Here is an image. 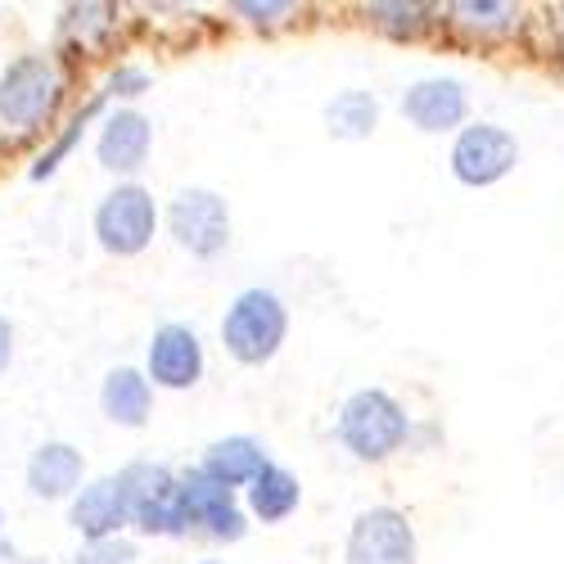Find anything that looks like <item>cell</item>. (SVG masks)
I'll list each match as a JSON object with an SVG mask.
<instances>
[{
	"mask_svg": "<svg viewBox=\"0 0 564 564\" xmlns=\"http://www.w3.org/2000/svg\"><path fill=\"white\" fill-rule=\"evenodd\" d=\"M290 335V307L275 290H245L235 294L221 316V348L240 366H267Z\"/></svg>",
	"mask_w": 564,
	"mask_h": 564,
	"instance_id": "cell-1",
	"label": "cell"
},
{
	"mask_svg": "<svg viewBox=\"0 0 564 564\" xmlns=\"http://www.w3.org/2000/svg\"><path fill=\"white\" fill-rule=\"evenodd\" d=\"M406 438H411V415L384 389H357L339 406V443L366 465L398 456L406 447Z\"/></svg>",
	"mask_w": 564,
	"mask_h": 564,
	"instance_id": "cell-2",
	"label": "cell"
},
{
	"mask_svg": "<svg viewBox=\"0 0 564 564\" xmlns=\"http://www.w3.org/2000/svg\"><path fill=\"white\" fill-rule=\"evenodd\" d=\"M64 105V73L51 55H19L0 73V122L32 135L55 122Z\"/></svg>",
	"mask_w": 564,
	"mask_h": 564,
	"instance_id": "cell-3",
	"label": "cell"
},
{
	"mask_svg": "<svg viewBox=\"0 0 564 564\" xmlns=\"http://www.w3.org/2000/svg\"><path fill=\"white\" fill-rule=\"evenodd\" d=\"M118 488L131 510V529L145 538H181L185 514H181V475L163 460H131L118 469Z\"/></svg>",
	"mask_w": 564,
	"mask_h": 564,
	"instance_id": "cell-4",
	"label": "cell"
},
{
	"mask_svg": "<svg viewBox=\"0 0 564 564\" xmlns=\"http://www.w3.org/2000/svg\"><path fill=\"white\" fill-rule=\"evenodd\" d=\"M90 230H96V245L113 258H135L154 245L159 235V204L145 185L122 181L96 204V217H90Z\"/></svg>",
	"mask_w": 564,
	"mask_h": 564,
	"instance_id": "cell-5",
	"label": "cell"
},
{
	"mask_svg": "<svg viewBox=\"0 0 564 564\" xmlns=\"http://www.w3.org/2000/svg\"><path fill=\"white\" fill-rule=\"evenodd\" d=\"M452 176L469 191H488L520 167V140L497 122H465L452 140Z\"/></svg>",
	"mask_w": 564,
	"mask_h": 564,
	"instance_id": "cell-6",
	"label": "cell"
},
{
	"mask_svg": "<svg viewBox=\"0 0 564 564\" xmlns=\"http://www.w3.org/2000/svg\"><path fill=\"white\" fill-rule=\"evenodd\" d=\"M167 230L176 249H185L191 258H217L230 245V208L217 191L191 185V191H176L167 204Z\"/></svg>",
	"mask_w": 564,
	"mask_h": 564,
	"instance_id": "cell-7",
	"label": "cell"
},
{
	"mask_svg": "<svg viewBox=\"0 0 564 564\" xmlns=\"http://www.w3.org/2000/svg\"><path fill=\"white\" fill-rule=\"evenodd\" d=\"M344 560L348 564H415L420 542H415V524L406 520V510L398 506L361 510L344 538Z\"/></svg>",
	"mask_w": 564,
	"mask_h": 564,
	"instance_id": "cell-8",
	"label": "cell"
},
{
	"mask_svg": "<svg viewBox=\"0 0 564 564\" xmlns=\"http://www.w3.org/2000/svg\"><path fill=\"white\" fill-rule=\"evenodd\" d=\"M181 514L185 533H204L213 542H240L249 533V514L235 501V488L208 479L199 465L191 475H181Z\"/></svg>",
	"mask_w": 564,
	"mask_h": 564,
	"instance_id": "cell-9",
	"label": "cell"
},
{
	"mask_svg": "<svg viewBox=\"0 0 564 564\" xmlns=\"http://www.w3.org/2000/svg\"><path fill=\"white\" fill-rule=\"evenodd\" d=\"M204 344L191 325L181 321H167L150 335V348H145V375L154 389H172V393H185L204 380Z\"/></svg>",
	"mask_w": 564,
	"mask_h": 564,
	"instance_id": "cell-10",
	"label": "cell"
},
{
	"mask_svg": "<svg viewBox=\"0 0 564 564\" xmlns=\"http://www.w3.org/2000/svg\"><path fill=\"white\" fill-rule=\"evenodd\" d=\"M402 118L425 135L460 131L469 118V96L456 77H420L402 90Z\"/></svg>",
	"mask_w": 564,
	"mask_h": 564,
	"instance_id": "cell-11",
	"label": "cell"
},
{
	"mask_svg": "<svg viewBox=\"0 0 564 564\" xmlns=\"http://www.w3.org/2000/svg\"><path fill=\"white\" fill-rule=\"evenodd\" d=\"M154 150V122L140 109H113L100 118V135H96V159L105 172L113 176H135L150 163Z\"/></svg>",
	"mask_w": 564,
	"mask_h": 564,
	"instance_id": "cell-12",
	"label": "cell"
},
{
	"mask_svg": "<svg viewBox=\"0 0 564 564\" xmlns=\"http://www.w3.org/2000/svg\"><path fill=\"white\" fill-rule=\"evenodd\" d=\"M23 479H28V492L36 501H73L86 488V456L73 443L51 438L28 456Z\"/></svg>",
	"mask_w": 564,
	"mask_h": 564,
	"instance_id": "cell-13",
	"label": "cell"
},
{
	"mask_svg": "<svg viewBox=\"0 0 564 564\" xmlns=\"http://www.w3.org/2000/svg\"><path fill=\"white\" fill-rule=\"evenodd\" d=\"M68 524L73 533H82V542H109L122 538V529H131V510L127 497L118 488V479H90L73 501H68Z\"/></svg>",
	"mask_w": 564,
	"mask_h": 564,
	"instance_id": "cell-14",
	"label": "cell"
},
{
	"mask_svg": "<svg viewBox=\"0 0 564 564\" xmlns=\"http://www.w3.org/2000/svg\"><path fill=\"white\" fill-rule=\"evenodd\" d=\"M100 411L118 430H145L154 415V384L145 370L135 366H113L100 384Z\"/></svg>",
	"mask_w": 564,
	"mask_h": 564,
	"instance_id": "cell-15",
	"label": "cell"
},
{
	"mask_svg": "<svg viewBox=\"0 0 564 564\" xmlns=\"http://www.w3.org/2000/svg\"><path fill=\"white\" fill-rule=\"evenodd\" d=\"M267 465H271L267 447H262L258 438H249V434H226V438H217V443L204 452V460H199L204 475L217 479V484H226V488H249Z\"/></svg>",
	"mask_w": 564,
	"mask_h": 564,
	"instance_id": "cell-16",
	"label": "cell"
},
{
	"mask_svg": "<svg viewBox=\"0 0 564 564\" xmlns=\"http://www.w3.org/2000/svg\"><path fill=\"white\" fill-rule=\"evenodd\" d=\"M245 506H249L253 520H262V524H285L290 514L303 506V484H299V475H290L285 465L271 460L262 475L245 488Z\"/></svg>",
	"mask_w": 564,
	"mask_h": 564,
	"instance_id": "cell-17",
	"label": "cell"
},
{
	"mask_svg": "<svg viewBox=\"0 0 564 564\" xmlns=\"http://www.w3.org/2000/svg\"><path fill=\"white\" fill-rule=\"evenodd\" d=\"M380 127V100L370 90H339V96L325 105V131L335 140H366Z\"/></svg>",
	"mask_w": 564,
	"mask_h": 564,
	"instance_id": "cell-18",
	"label": "cell"
},
{
	"mask_svg": "<svg viewBox=\"0 0 564 564\" xmlns=\"http://www.w3.org/2000/svg\"><path fill=\"white\" fill-rule=\"evenodd\" d=\"M434 10L430 6H406V0H384V6H370L366 10V19L380 28V32H389V36H398V41H411V36H420L434 19H430Z\"/></svg>",
	"mask_w": 564,
	"mask_h": 564,
	"instance_id": "cell-19",
	"label": "cell"
},
{
	"mask_svg": "<svg viewBox=\"0 0 564 564\" xmlns=\"http://www.w3.org/2000/svg\"><path fill=\"white\" fill-rule=\"evenodd\" d=\"M452 19L469 32H506L520 23V10H514L510 0H456Z\"/></svg>",
	"mask_w": 564,
	"mask_h": 564,
	"instance_id": "cell-20",
	"label": "cell"
},
{
	"mask_svg": "<svg viewBox=\"0 0 564 564\" xmlns=\"http://www.w3.org/2000/svg\"><path fill=\"white\" fill-rule=\"evenodd\" d=\"M100 109H105V96H100V100H90V105H86V109H82V113H77V118H73V122H68V127L55 135V145H51V150H45V154L32 163V181H45V176H55V172H59V163H64V159L77 150L82 131L90 127V118H96Z\"/></svg>",
	"mask_w": 564,
	"mask_h": 564,
	"instance_id": "cell-21",
	"label": "cell"
},
{
	"mask_svg": "<svg viewBox=\"0 0 564 564\" xmlns=\"http://www.w3.org/2000/svg\"><path fill=\"white\" fill-rule=\"evenodd\" d=\"M68 564H135V546L127 538H109V542H82V551Z\"/></svg>",
	"mask_w": 564,
	"mask_h": 564,
	"instance_id": "cell-22",
	"label": "cell"
},
{
	"mask_svg": "<svg viewBox=\"0 0 564 564\" xmlns=\"http://www.w3.org/2000/svg\"><path fill=\"white\" fill-rule=\"evenodd\" d=\"M150 86H154V77H150L145 68L122 64V68L109 77V90H105V96H118V100H135V96H145Z\"/></svg>",
	"mask_w": 564,
	"mask_h": 564,
	"instance_id": "cell-23",
	"label": "cell"
},
{
	"mask_svg": "<svg viewBox=\"0 0 564 564\" xmlns=\"http://www.w3.org/2000/svg\"><path fill=\"white\" fill-rule=\"evenodd\" d=\"M235 14H245L258 28H275L285 14H294V6H290V0H280V6H271V0H267V6H258V0H235Z\"/></svg>",
	"mask_w": 564,
	"mask_h": 564,
	"instance_id": "cell-24",
	"label": "cell"
},
{
	"mask_svg": "<svg viewBox=\"0 0 564 564\" xmlns=\"http://www.w3.org/2000/svg\"><path fill=\"white\" fill-rule=\"evenodd\" d=\"M10 361H14V325L10 316H0V375L10 370Z\"/></svg>",
	"mask_w": 564,
	"mask_h": 564,
	"instance_id": "cell-25",
	"label": "cell"
},
{
	"mask_svg": "<svg viewBox=\"0 0 564 564\" xmlns=\"http://www.w3.org/2000/svg\"><path fill=\"white\" fill-rule=\"evenodd\" d=\"M199 564H221V560H199Z\"/></svg>",
	"mask_w": 564,
	"mask_h": 564,
	"instance_id": "cell-26",
	"label": "cell"
}]
</instances>
